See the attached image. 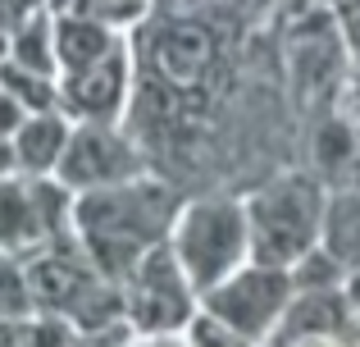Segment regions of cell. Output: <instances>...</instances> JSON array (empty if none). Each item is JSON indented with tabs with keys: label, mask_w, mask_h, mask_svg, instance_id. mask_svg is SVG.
Listing matches in <instances>:
<instances>
[{
	"label": "cell",
	"mask_w": 360,
	"mask_h": 347,
	"mask_svg": "<svg viewBox=\"0 0 360 347\" xmlns=\"http://www.w3.org/2000/svg\"><path fill=\"white\" fill-rule=\"evenodd\" d=\"M342 288H347V297H352V306L360 311V265L352 270V275H347V284H342Z\"/></svg>",
	"instance_id": "603a6c76"
},
{
	"label": "cell",
	"mask_w": 360,
	"mask_h": 347,
	"mask_svg": "<svg viewBox=\"0 0 360 347\" xmlns=\"http://www.w3.org/2000/svg\"><path fill=\"white\" fill-rule=\"evenodd\" d=\"M310 170L333 187H360V128L342 110L319 119L315 137H310Z\"/></svg>",
	"instance_id": "8fae6325"
},
{
	"label": "cell",
	"mask_w": 360,
	"mask_h": 347,
	"mask_svg": "<svg viewBox=\"0 0 360 347\" xmlns=\"http://www.w3.org/2000/svg\"><path fill=\"white\" fill-rule=\"evenodd\" d=\"M51 247L41 210V178L5 174L0 178V256H37Z\"/></svg>",
	"instance_id": "9c48e42d"
},
{
	"label": "cell",
	"mask_w": 360,
	"mask_h": 347,
	"mask_svg": "<svg viewBox=\"0 0 360 347\" xmlns=\"http://www.w3.org/2000/svg\"><path fill=\"white\" fill-rule=\"evenodd\" d=\"M333 23L342 32V46L352 60H360V0H338L333 5Z\"/></svg>",
	"instance_id": "ac0fdd59"
},
{
	"label": "cell",
	"mask_w": 360,
	"mask_h": 347,
	"mask_svg": "<svg viewBox=\"0 0 360 347\" xmlns=\"http://www.w3.org/2000/svg\"><path fill=\"white\" fill-rule=\"evenodd\" d=\"M319 247L352 275L360 265V187H333L319 224Z\"/></svg>",
	"instance_id": "5bb4252c"
},
{
	"label": "cell",
	"mask_w": 360,
	"mask_h": 347,
	"mask_svg": "<svg viewBox=\"0 0 360 347\" xmlns=\"http://www.w3.org/2000/svg\"><path fill=\"white\" fill-rule=\"evenodd\" d=\"M18 339H23V324L0 320V347H18Z\"/></svg>",
	"instance_id": "7402d4cb"
},
{
	"label": "cell",
	"mask_w": 360,
	"mask_h": 347,
	"mask_svg": "<svg viewBox=\"0 0 360 347\" xmlns=\"http://www.w3.org/2000/svg\"><path fill=\"white\" fill-rule=\"evenodd\" d=\"M141 174H146V156L123 124H73V142L55 178L73 192H101Z\"/></svg>",
	"instance_id": "52a82bcc"
},
{
	"label": "cell",
	"mask_w": 360,
	"mask_h": 347,
	"mask_svg": "<svg viewBox=\"0 0 360 347\" xmlns=\"http://www.w3.org/2000/svg\"><path fill=\"white\" fill-rule=\"evenodd\" d=\"M169 251L178 256L192 288L205 297L210 288H219L224 279L238 275L251 260L246 201H233V196H192V201H183L174 229H169Z\"/></svg>",
	"instance_id": "3957f363"
},
{
	"label": "cell",
	"mask_w": 360,
	"mask_h": 347,
	"mask_svg": "<svg viewBox=\"0 0 360 347\" xmlns=\"http://www.w3.org/2000/svg\"><path fill=\"white\" fill-rule=\"evenodd\" d=\"M178 210H183V201L160 178L141 174L119 187L78 192L73 229H78V247L87 251L91 265L105 279L123 284L150 247L169 242V229H174Z\"/></svg>",
	"instance_id": "6da1fadb"
},
{
	"label": "cell",
	"mask_w": 360,
	"mask_h": 347,
	"mask_svg": "<svg viewBox=\"0 0 360 347\" xmlns=\"http://www.w3.org/2000/svg\"><path fill=\"white\" fill-rule=\"evenodd\" d=\"M128 42V32L101 23L78 9H60L55 14V51H60V73H78L87 64H101L105 55H115Z\"/></svg>",
	"instance_id": "4fadbf2b"
},
{
	"label": "cell",
	"mask_w": 360,
	"mask_h": 347,
	"mask_svg": "<svg viewBox=\"0 0 360 347\" xmlns=\"http://www.w3.org/2000/svg\"><path fill=\"white\" fill-rule=\"evenodd\" d=\"M360 320V311L352 306L347 288H306L292 297L288 315H283L278 334L269 347L297 343V339H328V334H352Z\"/></svg>",
	"instance_id": "30bf717a"
},
{
	"label": "cell",
	"mask_w": 360,
	"mask_h": 347,
	"mask_svg": "<svg viewBox=\"0 0 360 347\" xmlns=\"http://www.w3.org/2000/svg\"><path fill=\"white\" fill-rule=\"evenodd\" d=\"M37 315V297H32V279H27V260L23 256H0V320H32Z\"/></svg>",
	"instance_id": "9a60e30c"
},
{
	"label": "cell",
	"mask_w": 360,
	"mask_h": 347,
	"mask_svg": "<svg viewBox=\"0 0 360 347\" xmlns=\"http://www.w3.org/2000/svg\"><path fill=\"white\" fill-rule=\"evenodd\" d=\"M246 201L251 224V260L274 270H292L319 247V224L328 206V183L315 170H288L260 183Z\"/></svg>",
	"instance_id": "7a4b0ae2"
},
{
	"label": "cell",
	"mask_w": 360,
	"mask_h": 347,
	"mask_svg": "<svg viewBox=\"0 0 360 347\" xmlns=\"http://www.w3.org/2000/svg\"><path fill=\"white\" fill-rule=\"evenodd\" d=\"M123 297H128V324L141 339H169V334L187 329L192 315L201 311V293L183 275L169 242L141 256V265L123 279Z\"/></svg>",
	"instance_id": "8992f818"
},
{
	"label": "cell",
	"mask_w": 360,
	"mask_h": 347,
	"mask_svg": "<svg viewBox=\"0 0 360 347\" xmlns=\"http://www.w3.org/2000/svg\"><path fill=\"white\" fill-rule=\"evenodd\" d=\"M283 347H360L352 334H328V339H297V343H283Z\"/></svg>",
	"instance_id": "44dd1931"
},
{
	"label": "cell",
	"mask_w": 360,
	"mask_h": 347,
	"mask_svg": "<svg viewBox=\"0 0 360 347\" xmlns=\"http://www.w3.org/2000/svg\"><path fill=\"white\" fill-rule=\"evenodd\" d=\"M297 284H292V270H274V265H255L246 260L238 275H229L219 288L201 297V311H210L214 320H224L229 329H238L246 343L269 347L278 334L283 315H288Z\"/></svg>",
	"instance_id": "5b68a950"
},
{
	"label": "cell",
	"mask_w": 360,
	"mask_h": 347,
	"mask_svg": "<svg viewBox=\"0 0 360 347\" xmlns=\"http://www.w3.org/2000/svg\"><path fill=\"white\" fill-rule=\"evenodd\" d=\"M73 142V119L64 110H37L27 115V124L14 133V156H18V174L27 178H55L60 160Z\"/></svg>",
	"instance_id": "7c38bea8"
},
{
	"label": "cell",
	"mask_w": 360,
	"mask_h": 347,
	"mask_svg": "<svg viewBox=\"0 0 360 347\" xmlns=\"http://www.w3.org/2000/svg\"><path fill=\"white\" fill-rule=\"evenodd\" d=\"M137 92V60L132 42H123L101 64H87L78 73H60V110L73 124H123V110Z\"/></svg>",
	"instance_id": "ba28073f"
},
{
	"label": "cell",
	"mask_w": 360,
	"mask_h": 347,
	"mask_svg": "<svg viewBox=\"0 0 360 347\" xmlns=\"http://www.w3.org/2000/svg\"><path fill=\"white\" fill-rule=\"evenodd\" d=\"M128 42H132L137 73H146L155 87L174 92V96L201 92L214 64H219V37L196 14H155L150 9L146 23Z\"/></svg>",
	"instance_id": "277c9868"
},
{
	"label": "cell",
	"mask_w": 360,
	"mask_h": 347,
	"mask_svg": "<svg viewBox=\"0 0 360 347\" xmlns=\"http://www.w3.org/2000/svg\"><path fill=\"white\" fill-rule=\"evenodd\" d=\"M27 115H32V110H27L18 96H9V92L0 87V137H9V142H14V133L27 124Z\"/></svg>",
	"instance_id": "d6986e66"
},
{
	"label": "cell",
	"mask_w": 360,
	"mask_h": 347,
	"mask_svg": "<svg viewBox=\"0 0 360 347\" xmlns=\"http://www.w3.org/2000/svg\"><path fill=\"white\" fill-rule=\"evenodd\" d=\"M82 343V329L64 315H32L23 320V339L18 347H78Z\"/></svg>",
	"instance_id": "2e32d148"
},
{
	"label": "cell",
	"mask_w": 360,
	"mask_h": 347,
	"mask_svg": "<svg viewBox=\"0 0 360 347\" xmlns=\"http://www.w3.org/2000/svg\"><path fill=\"white\" fill-rule=\"evenodd\" d=\"M183 334H187V347H255V343H246L238 329H229L224 320H214L210 311H196Z\"/></svg>",
	"instance_id": "e0dca14e"
},
{
	"label": "cell",
	"mask_w": 360,
	"mask_h": 347,
	"mask_svg": "<svg viewBox=\"0 0 360 347\" xmlns=\"http://www.w3.org/2000/svg\"><path fill=\"white\" fill-rule=\"evenodd\" d=\"M338 110H342L347 119L360 128V60L352 64V73H347V82H342V96H338Z\"/></svg>",
	"instance_id": "ffe728a7"
}]
</instances>
